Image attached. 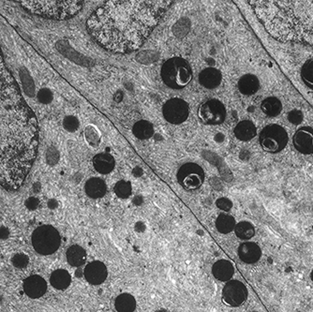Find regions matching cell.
<instances>
[{
    "label": "cell",
    "instance_id": "obj_1",
    "mask_svg": "<svg viewBox=\"0 0 313 312\" xmlns=\"http://www.w3.org/2000/svg\"><path fill=\"white\" fill-rule=\"evenodd\" d=\"M39 128L0 49V186L16 191L35 161Z\"/></svg>",
    "mask_w": 313,
    "mask_h": 312
},
{
    "label": "cell",
    "instance_id": "obj_2",
    "mask_svg": "<svg viewBox=\"0 0 313 312\" xmlns=\"http://www.w3.org/2000/svg\"><path fill=\"white\" fill-rule=\"evenodd\" d=\"M172 1H108L89 16L88 33L103 48L117 53L139 49Z\"/></svg>",
    "mask_w": 313,
    "mask_h": 312
},
{
    "label": "cell",
    "instance_id": "obj_3",
    "mask_svg": "<svg viewBox=\"0 0 313 312\" xmlns=\"http://www.w3.org/2000/svg\"><path fill=\"white\" fill-rule=\"evenodd\" d=\"M250 4L270 36L313 47V0H258Z\"/></svg>",
    "mask_w": 313,
    "mask_h": 312
},
{
    "label": "cell",
    "instance_id": "obj_4",
    "mask_svg": "<svg viewBox=\"0 0 313 312\" xmlns=\"http://www.w3.org/2000/svg\"><path fill=\"white\" fill-rule=\"evenodd\" d=\"M22 6L28 11L42 17L66 20L74 17L83 8V2L70 1H22Z\"/></svg>",
    "mask_w": 313,
    "mask_h": 312
},
{
    "label": "cell",
    "instance_id": "obj_5",
    "mask_svg": "<svg viewBox=\"0 0 313 312\" xmlns=\"http://www.w3.org/2000/svg\"><path fill=\"white\" fill-rule=\"evenodd\" d=\"M161 78L167 87L181 89L192 81V68L189 62L182 57H172L163 63Z\"/></svg>",
    "mask_w": 313,
    "mask_h": 312
},
{
    "label": "cell",
    "instance_id": "obj_6",
    "mask_svg": "<svg viewBox=\"0 0 313 312\" xmlns=\"http://www.w3.org/2000/svg\"><path fill=\"white\" fill-rule=\"evenodd\" d=\"M31 242L39 254L51 255L60 247V234L52 225L39 226L32 233Z\"/></svg>",
    "mask_w": 313,
    "mask_h": 312
},
{
    "label": "cell",
    "instance_id": "obj_7",
    "mask_svg": "<svg viewBox=\"0 0 313 312\" xmlns=\"http://www.w3.org/2000/svg\"><path fill=\"white\" fill-rule=\"evenodd\" d=\"M288 140L286 130L277 124L264 127L259 135L261 148L268 153H278L283 150L287 146Z\"/></svg>",
    "mask_w": 313,
    "mask_h": 312
},
{
    "label": "cell",
    "instance_id": "obj_8",
    "mask_svg": "<svg viewBox=\"0 0 313 312\" xmlns=\"http://www.w3.org/2000/svg\"><path fill=\"white\" fill-rule=\"evenodd\" d=\"M177 181L186 191L198 190L205 181V172L200 165L186 163L178 169Z\"/></svg>",
    "mask_w": 313,
    "mask_h": 312
},
{
    "label": "cell",
    "instance_id": "obj_9",
    "mask_svg": "<svg viewBox=\"0 0 313 312\" xmlns=\"http://www.w3.org/2000/svg\"><path fill=\"white\" fill-rule=\"evenodd\" d=\"M198 113L202 121L211 126L220 125L226 118V109L217 100H209L204 103L201 105Z\"/></svg>",
    "mask_w": 313,
    "mask_h": 312
},
{
    "label": "cell",
    "instance_id": "obj_10",
    "mask_svg": "<svg viewBox=\"0 0 313 312\" xmlns=\"http://www.w3.org/2000/svg\"><path fill=\"white\" fill-rule=\"evenodd\" d=\"M190 113V107L184 100L174 98L166 102L162 108L165 120L171 124H181L186 121Z\"/></svg>",
    "mask_w": 313,
    "mask_h": 312
},
{
    "label": "cell",
    "instance_id": "obj_11",
    "mask_svg": "<svg viewBox=\"0 0 313 312\" xmlns=\"http://www.w3.org/2000/svg\"><path fill=\"white\" fill-rule=\"evenodd\" d=\"M248 290L241 281L230 280L222 290L223 301L231 307H239L247 300Z\"/></svg>",
    "mask_w": 313,
    "mask_h": 312
},
{
    "label": "cell",
    "instance_id": "obj_12",
    "mask_svg": "<svg viewBox=\"0 0 313 312\" xmlns=\"http://www.w3.org/2000/svg\"><path fill=\"white\" fill-rule=\"evenodd\" d=\"M293 143L297 151L302 154H313V129L311 127H302L296 130Z\"/></svg>",
    "mask_w": 313,
    "mask_h": 312
},
{
    "label": "cell",
    "instance_id": "obj_13",
    "mask_svg": "<svg viewBox=\"0 0 313 312\" xmlns=\"http://www.w3.org/2000/svg\"><path fill=\"white\" fill-rule=\"evenodd\" d=\"M24 292L29 298L38 299L43 297L47 292V282L39 275L26 277L23 284Z\"/></svg>",
    "mask_w": 313,
    "mask_h": 312
},
{
    "label": "cell",
    "instance_id": "obj_14",
    "mask_svg": "<svg viewBox=\"0 0 313 312\" xmlns=\"http://www.w3.org/2000/svg\"><path fill=\"white\" fill-rule=\"evenodd\" d=\"M107 268L104 263L100 260H94L87 264L84 271V276L87 282L92 285H99L104 282L107 278Z\"/></svg>",
    "mask_w": 313,
    "mask_h": 312
},
{
    "label": "cell",
    "instance_id": "obj_15",
    "mask_svg": "<svg viewBox=\"0 0 313 312\" xmlns=\"http://www.w3.org/2000/svg\"><path fill=\"white\" fill-rule=\"evenodd\" d=\"M238 256L244 262L253 264L260 260L261 256V249L255 243H242L238 248Z\"/></svg>",
    "mask_w": 313,
    "mask_h": 312
},
{
    "label": "cell",
    "instance_id": "obj_16",
    "mask_svg": "<svg viewBox=\"0 0 313 312\" xmlns=\"http://www.w3.org/2000/svg\"><path fill=\"white\" fill-rule=\"evenodd\" d=\"M221 73L215 68H207L203 69L199 74L201 85L208 89H214L221 83Z\"/></svg>",
    "mask_w": 313,
    "mask_h": 312
},
{
    "label": "cell",
    "instance_id": "obj_17",
    "mask_svg": "<svg viewBox=\"0 0 313 312\" xmlns=\"http://www.w3.org/2000/svg\"><path fill=\"white\" fill-rule=\"evenodd\" d=\"M212 273L214 277L218 280L228 281L234 276L235 268L231 261L227 260H219L213 264Z\"/></svg>",
    "mask_w": 313,
    "mask_h": 312
},
{
    "label": "cell",
    "instance_id": "obj_18",
    "mask_svg": "<svg viewBox=\"0 0 313 312\" xmlns=\"http://www.w3.org/2000/svg\"><path fill=\"white\" fill-rule=\"evenodd\" d=\"M85 190L87 196H89L92 199H99L104 197L106 194L107 186L104 180L98 177H92L87 180Z\"/></svg>",
    "mask_w": 313,
    "mask_h": 312
},
{
    "label": "cell",
    "instance_id": "obj_19",
    "mask_svg": "<svg viewBox=\"0 0 313 312\" xmlns=\"http://www.w3.org/2000/svg\"><path fill=\"white\" fill-rule=\"evenodd\" d=\"M114 158L108 153H100L93 158V166L98 173L107 174L114 168Z\"/></svg>",
    "mask_w": 313,
    "mask_h": 312
},
{
    "label": "cell",
    "instance_id": "obj_20",
    "mask_svg": "<svg viewBox=\"0 0 313 312\" xmlns=\"http://www.w3.org/2000/svg\"><path fill=\"white\" fill-rule=\"evenodd\" d=\"M259 79L254 74H246L238 82V89L243 95H254L259 90Z\"/></svg>",
    "mask_w": 313,
    "mask_h": 312
},
{
    "label": "cell",
    "instance_id": "obj_21",
    "mask_svg": "<svg viewBox=\"0 0 313 312\" xmlns=\"http://www.w3.org/2000/svg\"><path fill=\"white\" fill-rule=\"evenodd\" d=\"M257 134V128L250 120L239 122L235 128V135L236 138L243 142L251 141Z\"/></svg>",
    "mask_w": 313,
    "mask_h": 312
},
{
    "label": "cell",
    "instance_id": "obj_22",
    "mask_svg": "<svg viewBox=\"0 0 313 312\" xmlns=\"http://www.w3.org/2000/svg\"><path fill=\"white\" fill-rule=\"evenodd\" d=\"M71 282L70 273L65 269H56L50 276V283L54 289L63 291L69 288Z\"/></svg>",
    "mask_w": 313,
    "mask_h": 312
},
{
    "label": "cell",
    "instance_id": "obj_23",
    "mask_svg": "<svg viewBox=\"0 0 313 312\" xmlns=\"http://www.w3.org/2000/svg\"><path fill=\"white\" fill-rule=\"evenodd\" d=\"M66 256L68 262L74 267L82 266L87 260V252L84 248L79 245H73L70 247L67 251Z\"/></svg>",
    "mask_w": 313,
    "mask_h": 312
},
{
    "label": "cell",
    "instance_id": "obj_24",
    "mask_svg": "<svg viewBox=\"0 0 313 312\" xmlns=\"http://www.w3.org/2000/svg\"><path fill=\"white\" fill-rule=\"evenodd\" d=\"M114 307L117 312H133L136 309V300L130 294H122L116 297Z\"/></svg>",
    "mask_w": 313,
    "mask_h": 312
},
{
    "label": "cell",
    "instance_id": "obj_25",
    "mask_svg": "<svg viewBox=\"0 0 313 312\" xmlns=\"http://www.w3.org/2000/svg\"><path fill=\"white\" fill-rule=\"evenodd\" d=\"M261 111L265 113L269 117H275L278 116L279 113H281L282 110V104L280 101L275 98V97H270L265 99L261 104Z\"/></svg>",
    "mask_w": 313,
    "mask_h": 312
},
{
    "label": "cell",
    "instance_id": "obj_26",
    "mask_svg": "<svg viewBox=\"0 0 313 312\" xmlns=\"http://www.w3.org/2000/svg\"><path fill=\"white\" fill-rule=\"evenodd\" d=\"M132 132L136 138L140 140H147L153 136L154 128L150 122L141 120L134 124Z\"/></svg>",
    "mask_w": 313,
    "mask_h": 312
},
{
    "label": "cell",
    "instance_id": "obj_27",
    "mask_svg": "<svg viewBox=\"0 0 313 312\" xmlns=\"http://www.w3.org/2000/svg\"><path fill=\"white\" fill-rule=\"evenodd\" d=\"M235 217H232L231 215L220 214L216 220V228L220 234L231 233L233 230H235Z\"/></svg>",
    "mask_w": 313,
    "mask_h": 312
},
{
    "label": "cell",
    "instance_id": "obj_28",
    "mask_svg": "<svg viewBox=\"0 0 313 312\" xmlns=\"http://www.w3.org/2000/svg\"><path fill=\"white\" fill-rule=\"evenodd\" d=\"M236 236L241 240H249L255 234L254 226L249 221H241L235 227Z\"/></svg>",
    "mask_w": 313,
    "mask_h": 312
},
{
    "label": "cell",
    "instance_id": "obj_29",
    "mask_svg": "<svg viewBox=\"0 0 313 312\" xmlns=\"http://www.w3.org/2000/svg\"><path fill=\"white\" fill-rule=\"evenodd\" d=\"M301 77L305 85L313 89V58L307 61L301 69Z\"/></svg>",
    "mask_w": 313,
    "mask_h": 312
},
{
    "label": "cell",
    "instance_id": "obj_30",
    "mask_svg": "<svg viewBox=\"0 0 313 312\" xmlns=\"http://www.w3.org/2000/svg\"><path fill=\"white\" fill-rule=\"evenodd\" d=\"M131 184L129 181H125L121 180L115 184L114 186V193L116 194L117 197L121 198V199H127L130 197L131 194Z\"/></svg>",
    "mask_w": 313,
    "mask_h": 312
},
{
    "label": "cell",
    "instance_id": "obj_31",
    "mask_svg": "<svg viewBox=\"0 0 313 312\" xmlns=\"http://www.w3.org/2000/svg\"><path fill=\"white\" fill-rule=\"evenodd\" d=\"M11 262L16 268H26L29 263V257L25 253H17L11 258Z\"/></svg>",
    "mask_w": 313,
    "mask_h": 312
},
{
    "label": "cell",
    "instance_id": "obj_32",
    "mask_svg": "<svg viewBox=\"0 0 313 312\" xmlns=\"http://www.w3.org/2000/svg\"><path fill=\"white\" fill-rule=\"evenodd\" d=\"M21 78H22V81H23V87H24V89H25V92L28 96L33 95V93H34V84H33V81L30 78V76L28 75L26 70H25L24 72H22V70H21Z\"/></svg>",
    "mask_w": 313,
    "mask_h": 312
},
{
    "label": "cell",
    "instance_id": "obj_33",
    "mask_svg": "<svg viewBox=\"0 0 313 312\" xmlns=\"http://www.w3.org/2000/svg\"><path fill=\"white\" fill-rule=\"evenodd\" d=\"M79 120L77 119V117L75 116H72V115H69V116H66L63 120V126H64V129L70 132H74L76 130H78Z\"/></svg>",
    "mask_w": 313,
    "mask_h": 312
},
{
    "label": "cell",
    "instance_id": "obj_34",
    "mask_svg": "<svg viewBox=\"0 0 313 312\" xmlns=\"http://www.w3.org/2000/svg\"><path fill=\"white\" fill-rule=\"evenodd\" d=\"M37 99L42 104H50V103H52V91L48 88H42L39 90V92L37 94Z\"/></svg>",
    "mask_w": 313,
    "mask_h": 312
},
{
    "label": "cell",
    "instance_id": "obj_35",
    "mask_svg": "<svg viewBox=\"0 0 313 312\" xmlns=\"http://www.w3.org/2000/svg\"><path fill=\"white\" fill-rule=\"evenodd\" d=\"M288 120L294 125H299L303 120V113L299 110H293L288 113Z\"/></svg>",
    "mask_w": 313,
    "mask_h": 312
},
{
    "label": "cell",
    "instance_id": "obj_36",
    "mask_svg": "<svg viewBox=\"0 0 313 312\" xmlns=\"http://www.w3.org/2000/svg\"><path fill=\"white\" fill-rule=\"evenodd\" d=\"M216 206L220 210H223L225 212H229L233 208V203H232L231 200L225 198V197H222V198H219V199L217 200Z\"/></svg>",
    "mask_w": 313,
    "mask_h": 312
},
{
    "label": "cell",
    "instance_id": "obj_37",
    "mask_svg": "<svg viewBox=\"0 0 313 312\" xmlns=\"http://www.w3.org/2000/svg\"><path fill=\"white\" fill-rule=\"evenodd\" d=\"M38 204H39V201L35 199V198H30V199H28L26 201V206H27V208H37V206H38Z\"/></svg>",
    "mask_w": 313,
    "mask_h": 312
},
{
    "label": "cell",
    "instance_id": "obj_38",
    "mask_svg": "<svg viewBox=\"0 0 313 312\" xmlns=\"http://www.w3.org/2000/svg\"><path fill=\"white\" fill-rule=\"evenodd\" d=\"M311 278H312V280L313 281V270L312 271V273H311Z\"/></svg>",
    "mask_w": 313,
    "mask_h": 312
},
{
    "label": "cell",
    "instance_id": "obj_39",
    "mask_svg": "<svg viewBox=\"0 0 313 312\" xmlns=\"http://www.w3.org/2000/svg\"></svg>",
    "mask_w": 313,
    "mask_h": 312
}]
</instances>
